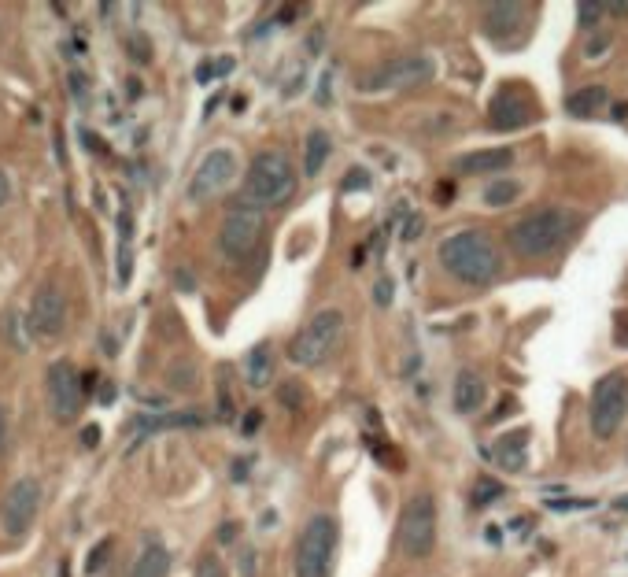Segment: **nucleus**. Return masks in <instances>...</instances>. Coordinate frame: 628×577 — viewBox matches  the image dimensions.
Returning a JSON list of instances; mask_svg holds the SVG:
<instances>
[{
  "label": "nucleus",
  "mask_w": 628,
  "mask_h": 577,
  "mask_svg": "<svg viewBox=\"0 0 628 577\" xmlns=\"http://www.w3.org/2000/svg\"><path fill=\"white\" fill-rule=\"evenodd\" d=\"M436 259L455 282L462 285H488L496 282L503 256H499L496 241L484 234V230H459V234H447L436 248Z\"/></svg>",
  "instance_id": "1"
},
{
  "label": "nucleus",
  "mask_w": 628,
  "mask_h": 577,
  "mask_svg": "<svg viewBox=\"0 0 628 577\" xmlns=\"http://www.w3.org/2000/svg\"><path fill=\"white\" fill-rule=\"evenodd\" d=\"M292 193H296V167H292V160L281 148H263L252 160L248 174H244L237 208H252V211L281 208Z\"/></svg>",
  "instance_id": "2"
},
{
  "label": "nucleus",
  "mask_w": 628,
  "mask_h": 577,
  "mask_svg": "<svg viewBox=\"0 0 628 577\" xmlns=\"http://www.w3.org/2000/svg\"><path fill=\"white\" fill-rule=\"evenodd\" d=\"M569 230H573V211L540 208V211H529L525 219H518L510 226L507 245L514 248L521 259H544L566 245Z\"/></svg>",
  "instance_id": "3"
},
{
  "label": "nucleus",
  "mask_w": 628,
  "mask_h": 577,
  "mask_svg": "<svg viewBox=\"0 0 628 577\" xmlns=\"http://www.w3.org/2000/svg\"><path fill=\"white\" fill-rule=\"evenodd\" d=\"M340 337H344V315L337 307H326V311L311 315L307 326L289 341V359L296 367H318L340 344Z\"/></svg>",
  "instance_id": "4"
},
{
  "label": "nucleus",
  "mask_w": 628,
  "mask_h": 577,
  "mask_svg": "<svg viewBox=\"0 0 628 577\" xmlns=\"http://www.w3.org/2000/svg\"><path fill=\"white\" fill-rule=\"evenodd\" d=\"M333 552H337V518L314 515L296 537V577H329L333 570Z\"/></svg>",
  "instance_id": "5"
},
{
  "label": "nucleus",
  "mask_w": 628,
  "mask_h": 577,
  "mask_svg": "<svg viewBox=\"0 0 628 577\" xmlns=\"http://www.w3.org/2000/svg\"><path fill=\"white\" fill-rule=\"evenodd\" d=\"M588 418H592V433L599 437V441H610V437L621 430V422L628 418V374L625 370H610V374H603V378L595 381Z\"/></svg>",
  "instance_id": "6"
},
{
  "label": "nucleus",
  "mask_w": 628,
  "mask_h": 577,
  "mask_svg": "<svg viewBox=\"0 0 628 577\" xmlns=\"http://www.w3.org/2000/svg\"><path fill=\"white\" fill-rule=\"evenodd\" d=\"M436 548V500L418 492L399 515V552L407 559H429Z\"/></svg>",
  "instance_id": "7"
},
{
  "label": "nucleus",
  "mask_w": 628,
  "mask_h": 577,
  "mask_svg": "<svg viewBox=\"0 0 628 577\" xmlns=\"http://www.w3.org/2000/svg\"><path fill=\"white\" fill-rule=\"evenodd\" d=\"M433 60L425 56V52H403V56H392L385 60L381 67L363 78V93H388V89H411V86H422L433 78Z\"/></svg>",
  "instance_id": "8"
},
{
  "label": "nucleus",
  "mask_w": 628,
  "mask_h": 577,
  "mask_svg": "<svg viewBox=\"0 0 628 577\" xmlns=\"http://www.w3.org/2000/svg\"><path fill=\"white\" fill-rule=\"evenodd\" d=\"M45 389H49L52 418H56L60 426L74 422V418H78V411H82V404H85V385H82V378H78L74 363H67V359H56V363L49 367V374H45Z\"/></svg>",
  "instance_id": "9"
},
{
  "label": "nucleus",
  "mask_w": 628,
  "mask_h": 577,
  "mask_svg": "<svg viewBox=\"0 0 628 577\" xmlns=\"http://www.w3.org/2000/svg\"><path fill=\"white\" fill-rule=\"evenodd\" d=\"M237 171H241V163L230 148H211L189 182V200H211L218 193H226L237 182Z\"/></svg>",
  "instance_id": "10"
},
{
  "label": "nucleus",
  "mask_w": 628,
  "mask_h": 577,
  "mask_svg": "<svg viewBox=\"0 0 628 577\" xmlns=\"http://www.w3.org/2000/svg\"><path fill=\"white\" fill-rule=\"evenodd\" d=\"M259 237H263V211L233 204L230 215L222 219V230H218V248L230 259H248L259 245Z\"/></svg>",
  "instance_id": "11"
},
{
  "label": "nucleus",
  "mask_w": 628,
  "mask_h": 577,
  "mask_svg": "<svg viewBox=\"0 0 628 577\" xmlns=\"http://www.w3.org/2000/svg\"><path fill=\"white\" fill-rule=\"evenodd\" d=\"M37 507H41V485H37L34 478H19L12 489H8L4 504H0V529H4L12 541L23 537L26 529L34 526Z\"/></svg>",
  "instance_id": "12"
},
{
  "label": "nucleus",
  "mask_w": 628,
  "mask_h": 577,
  "mask_svg": "<svg viewBox=\"0 0 628 577\" xmlns=\"http://www.w3.org/2000/svg\"><path fill=\"white\" fill-rule=\"evenodd\" d=\"M536 115H540L536 100H532L529 89H521V86L499 89L496 97H492V104H488V123H492V130H499V134H510V130L529 126Z\"/></svg>",
  "instance_id": "13"
},
{
  "label": "nucleus",
  "mask_w": 628,
  "mask_h": 577,
  "mask_svg": "<svg viewBox=\"0 0 628 577\" xmlns=\"http://www.w3.org/2000/svg\"><path fill=\"white\" fill-rule=\"evenodd\" d=\"M30 326H34L37 337H60L63 326H67V296L56 285H41L30 300Z\"/></svg>",
  "instance_id": "14"
},
{
  "label": "nucleus",
  "mask_w": 628,
  "mask_h": 577,
  "mask_svg": "<svg viewBox=\"0 0 628 577\" xmlns=\"http://www.w3.org/2000/svg\"><path fill=\"white\" fill-rule=\"evenodd\" d=\"M525 15H529V4H518V0H510V4H488L484 8V34L492 37V41H507L514 45V37L510 30H521L525 34Z\"/></svg>",
  "instance_id": "15"
},
{
  "label": "nucleus",
  "mask_w": 628,
  "mask_h": 577,
  "mask_svg": "<svg viewBox=\"0 0 628 577\" xmlns=\"http://www.w3.org/2000/svg\"><path fill=\"white\" fill-rule=\"evenodd\" d=\"M514 163V148H477V152H466L455 160V171L459 174H496L507 171Z\"/></svg>",
  "instance_id": "16"
},
{
  "label": "nucleus",
  "mask_w": 628,
  "mask_h": 577,
  "mask_svg": "<svg viewBox=\"0 0 628 577\" xmlns=\"http://www.w3.org/2000/svg\"><path fill=\"white\" fill-rule=\"evenodd\" d=\"M451 404L459 415H473L477 407H484V378L477 370H459V378L451 385Z\"/></svg>",
  "instance_id": "17"
},
{
  "label": "nucleus",
  "mask_w": 628,
  "mask_h": 577,
  "mask_svg": "<svg viewBox=\"0 0 628 577\" xmlns=\"http://www.w3.org/2000/svg\"><path fill=\"white\" fill-rule=\"evenodd\" d=\"M525 448H529V430H510L496 441L492 459H496L503 470L518 474V470H525V463H529V459H525Z\"/></svg>",
  "instance_id": "18"
},
{
  "label": "nucleus",
  "mask_w": 628,
  "mask_h": 577,
  "mask_svg": "<svg viewBox=\"0 0 628 577\" xmlns=\"http://www.w3.org/2000/svg\"><path fill=\"white\" fill-rule=\"evenodd\" d=\"M606 104H610L606 86H584L566 97V111L573 115V119H592V115H599Z\"/></svg>",
  "instance_id": "19"
},
{
  "label": "nucleus",
  "mask_w": 628,
  "mask_h": 577,
  "mask_svg": "<svg viewBox=\"0 0 628 577\" xmlns=\"http://www.w3.org/2000/svg\"><path fill=\"white\" fill-rule=\"evenodd\" d=\"M270 378H274V352H270V344H255L244 359V381L252 389H266Z\"/></svg>",
  "instance_id": "20"
},
{
  "label": "nucleus",
  "mask_w": 628,
  "mask_h": 577,
  "mask_svg": "<svg viewBox=\"0 0 628 577\" xmlns=\"http://www.w3.org/2000/svg\"><path fill=\"white\" fill-rule=\"evenodd\" d=\"M329 152H333V141H329L326 130H311L307 141H303V174H307V178H318L322 167L329 163Z\"/></svg>",
  "instance_id": "21"
},
{
  "label": "nucleus",
  "mask_w": 628,
  "mask_h": 577,
  "mask_svg": "<svg viewBox=\"0 0 628 577\" xmlns=\"http://www.w3.org/2000/svg\"><path fill=\"white\" fill-rule=\"evenodd\" d=\"M167 574H170V552L156 541L148 544L130 566V577H167Z\"/></svg>",
  "instance_id": "22"
},
{
  "label": "nucleus",
  "mask_w": 628,
  "mask_h": 577,
  "mask_svg": "<svg viewBox=\"0 0 628 577\" xmlns=\"http://www.w3.org/2000/svg\"><path fill=\"white\" fill-rule=\"evenodd\" d=\"M34 326H30V315H23V311H8L4 315V341H8V348H15V352H30L34 348Z\"/></svg>",
  "instance_id": "23"
},
{
  "label": "nucleus",
  "mask_w": 628,
  "mask_h": 577,
  "mask_svg": "<svg viewBox=\"0 0 628 577\" xmlns=\"http://www.w3.org/2000/svg\"><path fill=\"white\" fill-rule=\"evenodd\" d=\"M185 426H204V418L193 415V411H185V415H159V418H137V441L145 437V433H156V430H185Z\"/></svg>",
  "instance_id": "24"
},
{
  "label": "nucleus",
  "mask_w": 628,
  "mask_h": 577,
  "mask_svg": "<svg viewBox=\"0 0 628 577\" xmlns=\"http://www.w3.org/2000/svg\"><path fill=\"white\" fill-rule=\"evenodd\" d=\"M518 197H521L518 178H499V182H492L484 189V204H488V208H507V204H514Z\"/></svg>",
  "instance_id": "25"
},
{
  "label": "nucleus",
  "mask_w": 628,
  "mask_h": 577,
  "mask_svg": "<svg viewBox=\"0 0 628 577\" xmlns=\"http://www.w3.org/2000/svg\"><path fill=\"white\" fill-rule=\"evenodd\" d=\"M499 496H507L503 481L488 478V474H481V478L473 481V507H492L499 500Z\"/></svg>",
  "instance_id": "26"
},
{
  "label": "nucleus",
  "mask_w": 628,
  "mask_h": 577,
  "mask_svg": "<svg viewBox=\"0 0 628 577\" xmlns=\"http://www.w3.org/2000/svg\"><path fill=\"white\" fill-rule=\"evenodd\" d=\"M170 389H178V393H193L196 389V367L193 363H174V367H170Z\"/></svg>",
  "instance_id": "27"
},
{
  "label": "nucleus",
  "mask_w": 628,
  "mask_h": 577,
  "mask_svg": "<svg viewBox=\"0 0 628 577\" xmlns=\"http://www.w3.org/2000/svg\"><path fill=\"white\" fill-rule=\"evenodd\" d=\"M196 577H226V566L218 559L215 552L200 555V563H196Z\"/></svg>",
  "instance_id": "28"
},
{
  "label": "nucleus",
  "mask_w": 628,
  "mask_h": 577,
  "mask_svg": "<svg viewBox=\"0 0 628 577\" xmlns=\"http://www.w3.org/2000/svg\"><path fill=\"white\" fill-rule=\"evenodd\" d=\"M278 400H281V407H285V411H292V415H296V411H300V404H303L300 385H281Z\"/></svg>",
  "instance_id": "29"
},
{
  "label": "nucleus",
  "mask_w": 628,
  "mask_h": 577,
  "mask_svg": "<svg viewBox=\"0 0 628 577\" xmlns=\"http://www.w3.org/2000/svg\"><path fill=\"white\" fill-rule=\"evenodd\" d=\"M599 15H603V4H577V23L584 26V30H592L595 23H599Z\"/></svg>",
  "instance_id": "30"
},
{
  "label": "nucleus",
  "mask_w": 628,
  "mask_h": 577,
  "mask_svg": "<svg viewBox=\"0 0 628 577\" xmlns=\"http://www.w3.org/2000/svg\"><path fill=\"white\" fill-rule=\"evenodd\" d=\"M230 71H233V60L200 63V67H196V78H200V82H211V78H215V74H230Z\"/></svg>",
  "instance_id": "31"
},
{
  "label": "nucleus",
  "mask_w": 628,
  "mask_h": 577,
  "mask_svg": "<svg viewBox=\"0 0 628 577\" xmlns=\"http://www.w3.org/2000/svg\"><path fill=\"white\" fill-rule=\"evenodd\" d=\"M218 418H233V400H230V385H226V370L218 378Z\"/></svg>",
  "instance_id": "32"
},
{
  "label": "nucleus",
  "mask_w": 628,
  "mask_h": 577,
  "mask_svg": "<svg viewBox=\"0 0 628 577\" xmlns=\"http://www.w3.org/2000/svg\"><path fill=\"white\" fill-rule=\"evenodd\" d=\"M111 552V541H100L97 548H93V555H89V563H85V574H97L100 566H104V559H108Z\"/></svg>",
  "instance_id": "33"
},
{
  "label": "nucleus",
  "mask_w": 628,
  "mask_h": 577,
  "mask_svg": "<svg viewBox=\"0 0 628 577\" xmlns=\"http://www.w3.org/2000/svg\"><path fill=\"white\" fill-rule=\"evenodd\" d=\"M606 45H610V34L592 37V41H588V49H584V56H588V60H595V56H603V49H606Z\"/></svg>",
  "instance_id": "34"
},
{
  "label": "nucleus",
  "mask_w": 628,
  "mask_h": 577,
  "mask_svg": "<svg viewBox=\"0 0 628 577\" xmlns=\"http://www.w3.org/2000/svg\"><path fill=\"white\" fill-rule=\"evenodd\" d=\"M366 185H370V174L366 171H355L344 178V189H366Z\"/></svg>",
  "instance_id": "35"
},
{
  "label": "nucleus",
  "mask_w": 628,
  "mask_h": 577,
  "mask_svg": "<svg viewBox=\"0 0 628 577\" xmlns=\"http://www.w3.org/2000/svg\"><path fill=\"white\" fill-rule=\"evenodd\" d=\"M614 341L625 344L628 348V315H617V326H614Z\"/></svg>",
  "instance_id": "36"
},
{
  "label": "nucleus",
  "mask_w": 628,
  "mask_h": 577,
  "mask_svg": "<svg viewBox=\"0 0 628 577\" xmlns=\"http://www.w3.org/2000/svg\"><path fill=\"white\" fill-rule=\"evenodd\" d=\"M377 304L385 307V304H392V282H377Z\"/></svg>",
  "instance_id": "37"
},
{
  "label": "nucleus",
  "mask_w": 628,
  "mask_h": 577,
  "mask_svg": "<svg viewBox=\"0 0 628 577\" xmlns=\"http://www.w3.org/2000/svg\"><path fill=\"white\" fill-rule=\"evenodd\" d=\"M8 200H12V182H8V174L0 171V208H4Z\"/></svg>",
  "instance_id": "38"
},
{
  "label": "nucleus",
  "mask_w": 628,
  "mask_h": 577,
  "mask_svg": "<svg viewBox=\"0 0 628 577\" xmlns=\"http://www.w3.org/2000/svg\"><path fill=\"white\" fill-rule=\"evenodd\" d=\"M97 441H100L97 426H85V430H82V444H85V448H97Z\"/></svg>",
  "instance_id": "39"
},
{
  "label": "nucleus",
  "mask_w": 628,
  "mask_h": 577,
  "mask_svg": "<svg viewBox=\"0 0 628 577\" xmlns=\"http://www.w3.org/2000/svg\"><path fill=\"white\" fill-rule=\"evenodd\" d=\"M422 226H425L422 219H411V222H407V230H403V241H414V237L422 234Z\"/></svg>",
  "instance_id": "40"
},
{
  "label": "nucleus",
  "mask_w": 628,
  "mask_h": 577,
  "mask_svg": "<svg viewBox=\"0 0 628 577\" xmlns=\"http://www.w3.org/2000/svg\"><path fill=\"white\" fill-rule=\"evenodd\" d=\"M8 448V418H4V407H0V455Z\"/></svg>",
  "instance_id": "41"
},
{
  "label": "nucleus",
  "mask_w": 628,
  "mask_h": 577,
  "mask_svg": "<svg viewBox=\"0 0 628 577\" xmlns=\"http://www.w3.org/2000/svg\"><path fill=\"white\" fill-rule=\"evenodd\" d=\"M436 204H451V197H455V185H440V189H436Z\"/></svg>",
  "instance_id": "42"
},
{
  "label": "nucleus",
  "mask_w": 628,
  "mask_h": 577,
  "mask_svg": "<svg viewBox=\"0 0 628 577\" xmlns=\"http://www.w3.org/2000/svg\"><path fill=\"white\" fill-rule=\"evenodd\" d=\"M237 537V522H226V526L218 529V541H233Z\"/></svg>",
  "instance_id": "43"
},
{
  "label": "nucleus",
  "mask_w": 628,
  "mask_h": 577,
  "mask_svg": "<svg viewBox=\"0 0 628 577\" xmlns=\"http://www.w3.org/2000/svg\"><path fill=\"white\" fill-rule=\"evenodd\" d=\"M259 422H263V415H259V411H252V415L244 418V433H255V426H259Z\"/></svg>",
  "instance_id": "44"
},
{
  "label": "nucleus",
  "mask_w": 628,
  "mask_h": 577,
  "mask_svg": "<svg viewBox=\"0 0 628 577\" xmlns=\"http://www.w3.org/2000/svg\"><path fill=\"white\" fill-rule=\"evenodd\" d=\"M614 119H628V108H625V104H614Z\"/></svg>",
  "instance_id": "45"
}]
</instances>
